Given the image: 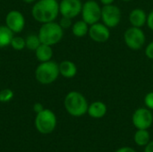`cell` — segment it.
Instances as JSON below:
<instances>
[{"mask_svg": "<svg viewBox=\"0 0 153 152\" xmlns=\"http://www.w3.org/2000/svg\"><path fill=\"white\" fill-rule=\"evenodd\" d=\"M132 123L136 129L148 130L153 124V114L152 110L146 107L137 108L132 116Z\"/></svg>", "mask_w": 153, "mask_h": 152, "instance_id": "9c48e42d", "label": "cell"}, {"mask_svg": "<svg viewBox=\"0 0 153 152\" xmlns=\"http://www.w3.org/2000/svg\"><path fill=\"white\" fill-rule=\"evenodd\" d=\"M59 73L65 78H73L77 73L76 65L69 60H65L59 65Z\"/></svg>", "mask_w": 153, "mask_h": 152, "instance_id": "9a60e30c", "label": "cell"}, {"mask_svg": "<svg viewBox=\"0 0 153 152\" xmlns=\"http://www.w3.org/2000/svg\"><path fill=\"white\" fill-rule=\"evenodd\" d=\"M64 106L70 116L80 117L87 114L89 103L83 94L73 90L66 94L64 100Z\"/></svg>", "mask_w": 153, "mask_h": 152, "instance_id": "7a4b0ae2", "label": "cell"}, {"mask_svg": "<svg viewBox=\"0 0 153 152\" xmlns=\"http://www.w3.org/2000/svg\"><path fill=\"white\" fill-rule=\"evenodd\" d=\"M25 3H28V4H30V3H33L35 0H23Z\"/></svg>", "mask_w": 153, "mask_h": 152, "instance_id": "4dcf8cb0", "label": "cell"}, {"mask_svg": "<svg viewBox=\"0 0 153 152\" xmlns=\"http://www.w3.org/2000/svg\"><path fill=\"white\" fill-rule=\"evenodd\" d=\"M115 1H116V0H100V4H101L102 5L112 4H114V2H115Z\"/></svg>", "mask_w": 153, "mask_h": 152, "instance_id": "f546056e", "label": "cell"}, {"mask_svg": "<svg viewBox=\"0 0 153 152\" xmlns=\"http://www.w3.org/2000/svg\"><path fill=\"white\" fill-rule=\"evenodd\" d=\"M59 74L60 73L58 64L51 60L42 62L38 65L35 72L36 79L41 84H50L54 82Z\"/></svg>", "mask_w": 153, "mask_h": 152, "instance_id": "277c9868", "label": "cell"}, {"mask_svg": "<svg viewBox=\"0 0 153 152\" xmlns=\"http://www.w3.org/2000/svg\"><path fill=\"white\" fill-rule=\"evenodd\" d=\"M82 8V3L81 0H62L59 4V13L61 15L71 19L81 14Z\"/></svg>", "mask_w": 153, "mask_h": 152, "instance_id": "8fae6325", "label": "cell"}, {"mask_svg": "<svg viewBox=\"0 0 153 152\" xmlns=\"http://www.w3.org/2000/svg\"><path fill=\"white\" fill-rule=\"evenodd\" d=\"M38 36L41 44L53 46L57 44L63 39L64 30L57 22H46L40 27Z\"/></svg>", "mask_w": 153, "mask_h": 152, "instance_id": "3957f363", "label": "cell"}, {"mask_svg": "<svg viewBox=\"0 0 153 152\" xmlns=\"http://www.w3.org/2000/svg\"><path fill=\"white\" fill-rule=\"evenodd\" d=\"M56 116L50 109H43L37 114L35 118V126L42 134L51 133L56 126Z\"/></svg>", "mask_w": 153, "mask_h": 152, "instance_id": "5b68a950", "label": "cell"}, {"mask_svg": "<svg viewBox=\"0 0 153 152\" xmlns=\"http://www.w3.org/2000/svg\"><path fill=\"white\" fill-rule=\"evenodd\" d=\"M88 35L91 38V39L94 42L104 43L109 39L111 32L110 29L108 26H106L103 22H99L90 25Z\"/></svg>", "mask_w": 153, "mask_h": 152, "instance_id": "30bf717a", "label": "cell"}, {"mask_svg": "<svg viewBox=\"0 0 153 152\" xmlns=\"http://www.w3.org/2000/svg\"><path fill=\"white\" fill-rule=\"evenodd\" d=\"M59 24L63 28V30H66V29L72 28V25H73L72 19L71 18H68V17L62 16V18H61V20L59 22Z\"/></svg>", "mask_w": 153, "mask_h": 152, "instance_id": "cb8c5ba5", "label": "cell"}, {"mask_svg": "<svg viewBox=\"0 0 153 152\" xmlns=\"http://www.w3.org/2000/svg\"><path fill=\"white\" fill-rule=\"evenodd\" d=\"M33 109H34V111L38 114V113H39L40 111H42L44 108H43V106H42L40 103H36V104L33 106Z\"/></svg>", "mask_w": 153, "mask_h": 152, "instance_id": "83f0119b", "label": "cell"}, {"mask_svg": "<svg viewBox=\"0 0 153 152\" xmlns=\"http://www.w3.org/2000/svg\"><path fill=\"white\" fill-rule=\"evenodd\" d=\"M115 152H136V151H135V150H134L133 148L128 147V146H126V147H121V148H119L118 150H117Z\"/></svg>", "mask_w": 153, "mask_h": 152, "instance_id": "4316f807", "label": "cell"}, {"mask_svg": "<svg viewBox=\"0 0 153 152\" xmlns=\"http://www.w3.org/2000/svg\"><path fill=\"white\" fill-rule=\"evenodd\" d=\"M35 53L38 60L40 61L41 63L51 60L53 56V50L51 46L46 44H40L39 47L35 50Z\"/></svg>", "mask_w": 153, "mask_h": 152, "instance_id": "2e32d148", "label": "cell"}, {"mask_svg": "<svg viewBox=\"0 0 153 152\" xmlns=\"http://www.w3.org/2000/svg\"><path fill=\"white\" fill-rule=\"evenodd\" d=\"M31 13L39 22H54L59 13V4L56 0H39L33 5Z\"/></svg>", "mask_w": 153, "mask_h": 152, "instance_id": "6da1fadb", "label": "cell"}, {"mask_svg": "<svg viewBox=\"0 0 153 152\" xmlns=\"http://www.w3.org/2000/svg\"><path fill=\"white\" fill-rule=\"evenodd\" d=\"M144 105L150 110H153V91L148 92L144 97Z\"/></svg>", "mask_w": 153, "mask_h": 152, "instance_id": "603a6c76", "label": "cell"}, {"mask_svg": "<svg viewBox=\"0 0 153 152\" xmlns=\"http://www.w3.org/2000/svg\"><path fill=\"white\" fill-rule=\"evenodd\" d=\"M144 54L147 58H149L150 60H153V40L151 41L149 44H147Z\"/></svg>", "mask_w": 153, "mask_h": 152, "instance_id": "d4e9b609", "label": "cell"}, {"mask_svg": "<svg viewBox=\"0 0 153 152\" xmlns=\"http://www.w3.org/2000/svg\"><path fill=\"white\" fill-rule=\"evenodd\" d=\"M11 46L15 50H21L26 47L25 39L21 38V37H13L12 41H11Z\"/></svg>", "mask_w": 153, "mask_h": 152, "instance_id": "44dd1931", "label": "cell"}, {"mask_svg": "<svg viewBox=\"0 0 153 152\" xmlns=\"http://www.w3.org/2000/svg\"><path fill=\"white\" fill-rule=\"evenodd\" d=\"M101 8L102 6L96 0H87L82 4V20L89 25L99 22L101 19Z\"/></svg>", "mask_w": 153, "mask_h": 152, "instance_id": "52a82bcc", "label": "cell"}, {"mask_svg": "<svg viewBox=\"0 0 153 152\" xmlns=\"http://www.w3.org/2000/svg\"><path fill=\"white\" fill-rule=\"evenodd\" d=\"M147 27L153 31V10L151 11L147 15V22H146Z\"/></svg>", "mask_w": 153, "mask_h": 152, "instance_id": "484cf974", "label": "cell"}, {"mask_svg": "<svg viewBox=\"0 0 153 152\" xmlns=\"http://www.w3.org/2000/svg\"><path fill=\"white\" fill-rule=\"evenodd\" d=\"M89 28H90V25L87 22H85L83 20H80L73 23L71 30H72V33L75 37L83 38L86 35H88Z\"/></svg>", "mask_w": 153, "mask_h": 152, "instance_id": "e0dca14e", "label": "cell"}, {"mask_svg": "<svg viewBox=\"0 0 153 152\" xmlns=\"http://www.w3.org/2000/svg\"><path fill=\"white\" fill-rule=\"evenodd\" d=\"M107 112H108L107 105L100 100H97V101H93L92 103L89 104L87 114L91 118L100 119L106 116Z\"/></svg>", "mask_w": 153, "mask_h": 152, "instance_id": "5bb4252c", "label": "cell"}, {"mask_svg": "<svg viewBox=\"0 0 153 152\" xmlns=\"http://www.w3.org/2000/svg\"><path fill=\"white\" fill-rule=\"evenodd\" d=\"M13 98V91L10 89H4L0 91V102H8Z\"/></svg>", "mask_w": 153, "mask_h": 152, "instance_id": "7402d4cb", "label": "cell"}, {"mask_svg": "<svg viewBox=\"0 0 153 152\" xmlns=\"http://www.w3.org/2000/svg\"><path fill=\"white\" fill-rule=\"evenodd\" d=\"M121 19H122V12L117 5L114 4L102 5L100 21L109 29L118 26L121 22Z\"/></svg>", "mask_w": 153, "mask_h": 152, "instance_id": "ba28073f", "label": "cell"}, {"mask_svg": "<svg viewBox=\"0 0 153 152\" xmlns=\"http://www.w3.org/2000/svg\"><path fill=\"white\" fill-rule=\"evenodd\" d=\"M144 152H153V141L150 142L144 148Z\"/></svg>", "mask_w": 153, "mask_h": 152, "instance_id": "f1b7e54d", "label": "cell"}, {"mask_svg": "<svg viewBox=\"0 0 153 152\" xmlns=\"http://www.w3.org/2000/svg\"><path fill=\"white\" fill-rule=\"evenodd\" d=\"M124 41L127 47L132 50L141 49L146 42V35L142 28L129 27L124 32Z\"/></svg>", "mask_w": 153, "mask_h": 152, "instance_id": "8992f818", "label": "cell"}, {"mask_svg": "<svg viewBox=\"0 0 153 152\" xmlns=\"http://www.w3.org/2000/svg\"><path fill=\"white\" fill-rule=\"evenodd\" d=\"M121 1H123V2H125V3H129V2H131L132 0H121Z\"/></svg>", "mask_w": 153, "mask_h": 152, "instance_id": "1f68e13d", "label": "cell"}, {"mask_svg": "<svg viewBox=\"0 0 153 152\" xmlns=\"http://www.w3.org/2000/svg\"><path fill=\"white\" fill-rule=\"evenodd\" d=\"M13 38V32L7 26H0V47L11 45Z\"/></svg>", "mask_w": 153, "mask_h": 152, "instance_id": "d6986e66", "label": "cell"}, {"mask_svg": "<svg viewBox=\"0 0 153 152\" xmlns=\"http://www.w3.org/2000/svg\"><path fill=\"white\" fill-rule=\"evenodd\" d=\"M134 141L137 146L145 147L151 142V135L148 130L137 129L134 135Z\"/></svg>", "mask_w": 153, "mask_h": 152, "instance_id": "ac0fdd59", "label": "cell"}, {"mask_svg": "<svg viewBox=\"0 0 153 152\" xmlns=\"http://www.w3.org/2000/svg\"><path fill=\"white\" fill-rule=\"evenodd\" d=\"M25 44H26V47L30 50H34L35 51L39 47V46L41 44V42H40L39 38L38 35L30 34L25 39Z\"/></svg>", "mask_w": 153, "mask_h": 152, "instance_id": "ffe728a7", "label": "cell"}, {"mask_svg": "<svg viewBox=\"0 0 153 152\" xmlns=\"http://www.w3.org/2000/svg\"><path fill=\"white\" fill-rule=\"evenodd\" d=\"M147 15L148 13L142 8H134L133 9L128 15V20L133 27L137 28H143L144 25H146L147 22Z\"/></svg>", "mask_w": 153, "mask_h": 152, "instance_id": "4fadbf2b", "label": "cell"}, {"mask_svg": "<svg viewBox=\"0 0 153 152\" xmlns=\"http://www.w3.org/2000/svg\"><path fill=\"white\" fill-rule=\"evenodd\" d=\"M5 22H6V26L13 33H18L23 30L25 20L22 13H20L19 11H11L6 15Z\"/></svg>", "mask_w": 153, "mask_h": 152, "instance_id": "7c38bea8", "label": "cell"}]
</instances>
